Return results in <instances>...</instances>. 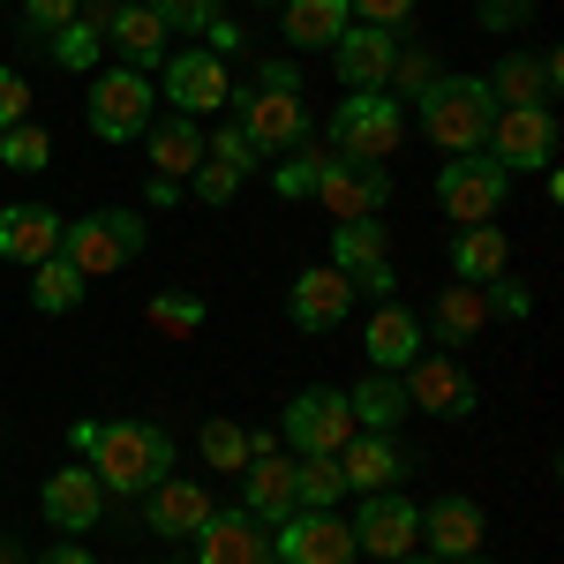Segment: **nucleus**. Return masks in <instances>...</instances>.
I'll list each match as a JSON object with an SVG mask.
<instances>
[{
    "instance_id": "f257e3e1",
    "label": "nucleus",
    "mask_w": 564,
    "mask_h": 564,
    "mask_svg": "<svg viewBox=\"0 0 564 564\" xmlns=\"http://www.w3.org/2000/svg\"><path fill=\"white\" fill-rule=\"evenodd\" d=\"M90 475L106 497H143L151 481L174 475V436L159 430V422H98L90 436Z\"/></svg>"
},
{
    "instance_id": "f03ea898",
    "label": "nucleus",
    "mask_w": 564,
    "mask_h": 564,
    "mask_svg": "<svg viewBox=\"0 0 564 564\" xmlns=\"http://www.w3.org/2000/svg\"><path fill=\"white\" fill-rule=\"evenodd\" d=\"M414 106H422V135H430L444 159L481 151V143H489V121H497V98H489L481 76H436Z\"/></svg>"
},
{
    "instance_id": "7ed1b4c3",
    "label": "nucleus",
    "mask_w": 564,
    "mask_h": 564,
    "mask_svg": "<svg viewBox=\"0 0 564 564\" xmlns=\"http://www.w3.org/2000/svg\"><path fill=\"white\" fill-rule=\"evenodd\" d=\"M143 241H151V218L129 212V204H106V212L76 218V226H61V257L76 263L84 279H106V271H129L143 257Z\"/></svg>"
},
{
    "instance_id": "20e7f679",
    "label": "nucleus",
    "mask_w": 564,
    "mask_h": 564,
    "mask_svg": "<svg viewBox=\"0 0 564 564\" xmlns=\"http://www.w3.org/2000/svg\"><path fill=\"white\" fill-rule=\"evenodd\" d=\"M399 135H406V113H399L391 90H347V106L332 113V159L384 166L391 151H399Z\"/></svg>"
},
{
    "instance_id": "39448f33",
    "label": "nucleus",
    "mask_w": 564,
    "mask_h": 564,
    "mask_svg": "<svg viewBox=\"0 0 564 564\" xmlns=\"http://www.w3.org/2000/svg\"><path fill=\"white\" fill-rule=\"evenodd\" d=\"M84 113H90V135L98 143H135V135L159 121V90H151V76H135V68H98Z\"/></svg>"
},
{
    "instance_id": "423d86ee",
    "label": "nucleus",
    "mask_w": 564,
    "mask_h": 564,
    "mask_svg": "<svg viewBox=\"0 0 564 564\" xmlns=\"http://www.w3.org/2000/svg\"><path fill=\"white\" fill-rule=\"evenodd\" d=\"M505 196H512V174H505L489 151H467V159L436 166V204H444L452 226H489Z\"/></svg>"
},
{
    "instance_id": "0eeeda50",
    "label": "nucleus",
    "mask_w": 564,
    "mask_h": 564,
    "mask_svg": "<svg viewBox=\"0 0 564 564\" xmlns=\"http://www.w3.org/2000/svg\"><path fill=\"white\" fill-rule=\"evenodd\" d=\"M399 391H406V406H422V414H444V422H467L475 414V377L459 369V354H436L422 347L406 369H399Z\"/></svg>"
},
{
    "instance_id": "6e6552de",
    "label": "nucleus",
    "mask_w": 564,
    "mask_h": 564,
    "mask_svg": "<svg viewBox=\"0 0 564 564\" xmlns=\"http://www.w3.org/2000/svg\"><path fill=\"white\" fill-rule=\"evenodd\" d=\"M234 106V129L257 143V159H279V151H294V143H308V113L302 98H279V90H234L226 98Z\"/></svg>"
},
{
    "instance_id": "1a4fd4ad",
    "label": "nucleus",
    "mask_w": 564,
    "mask_h": 564,
    "mask_svg": "<svg viewBox=\"0 0 564 564\" xmlns=\"http://www.w3.org/2000/svg\"><path fill=\"white\" fill-rule=\"evenodd\" d=\"M354 550H369V557H414V542H422V505H406L399 489H377V497H361V512H354Z\"/></svg>"
},
{
    "instance_id": "9d476101",
    "label": "nucleus",
    "mask_w": 564,
    "mask_h": 564,
    "mask_svg": "<svg viewBox=\"0 0 564 564\" xmlns=\"http://www.w3.org/2000/svg\"><path fill=\"white\" fill-rule=\"evenodd\" d=\"M481 151H489L505 174H512V166H550V151H557V113H550V106H497Z\"/></svg>"
},
{
    "instance_id": "9b49d317",
    "label": "nucleus",
    "mask_w": 564,
    "mask_h": 564,
    "mask_svg": "<svg viewBox=\"0 0 564 564\" xmlns=\"http://www.w3.org/2000/svg\"><path fill=\"white\" fill-rule=\"evenodd\" d=\"M196 564H279L271 527L241 505H212V520L196 527Z\"/></svg>"
},
{
    "instance_id": "f8f14e48",
    "label": "nucleus",
    "mask_w": 564,
    "mask_h": 564,
    "mask_svg": "<svg viewBox=\"0 0 564 564\" xmlns=\"http://www.w3.org/2000/svg\"><path fill=\"white\" fill-rule=\"evenodd\" d=\"M316 204L332 218H377L391 204V174L384 166H369V159H324V174H316Z\"/></svg>"
},
{
    "instance_id": "ddd939ff",
    "label": "nucleus",
    "mask_w": 564,
    "mask_h": 564,
    "mask_svg": "<svg viewBox=\"0 0 564 564\" xmlns=\"http://www.w3.org/2000/svg\"><path fill=\"white\" fill-rule=\"evenodd\" d=\"M279 430H286V444H294L302 459H316V452L332 459V452H339V444L354 436L347 391H324V384H316V391H302V399L286 406V422H279Z\"/></svg>"
},
{
    "instance_id": "4468645a",
    "label": "nucleus",
    "mask_w": 564,
    "mask_h": 564,
    "mask_svg": "<svg viewBox=\"0 0 564 564\" xmlns=\"http://www.w3.org/2000/svg\"><path fill=\"white\" fill-rule=\"evenodd\" d=\"M271 550H279V564H354L361 557L354 550V527L339 512H294V520H279Z\"/></svg>"
},
{
    "instance_id": "2eb2a0df",
    "label": "nucleus",
    "mask_w": 564,
    "mask_h": 564,
    "mask_svg": "<svg viewBox=\"0 0 564 564\" xmlns=\"http://www.w3.org/2000/svg\"><path fill=\"white\" fill-rule=\"evenodd\" d=\"M234 98V84H226V61H212L204 45H188V53H166V106L174 113H188V121H204V113H218Z\"/></svg>"
},
{
    "instance_id": "dca6fc26",
    "label": "nucleus",
    "mask_w": 564,
    "mask_h": 564,
    "mask_svg": "<svg viewBox=\"0 0 564 564\" xmlns=\"http://www.w3.org/2000/svg\"><path fill=\"white\" fill-rule=\"evenodd\" d=\"M204 520H212V489L196 475H166V481L143 489V527H151L159 542H188Z\"/></svg>"
},
{
    "instance_id": "f3484780",
    "label": "nucleus",
    "mask_w": 564,
    "mask_h": 564,
    "mask_svg": "<svg viewBox=\"0 0 564 564\" xmlns=\"http://www.w3.org/2000/svg\"><path fill=\"white\" fill-rule=\"evenodd\" d=\"M354 308V279L347 271H332V263H316L302 271L294 286H286V316H294V332H339Z\"/></svg>"
},
{
    "instance_id": "a211bd4d",
    "label": "nucleus",
    "mask_w": 564,
    "mask_h": 564,
    "mask_svg": "<svg viewBox=\"0 0 564 564\" xmlns=\"http://www.w3.org/2000/svg\"><path fill=\"white\" fill-rule=\"evenodd\" d=\"M332 61H339V84L347 90H384L391 61H399V31H377V23H347L332 39Z\"/></svg>"
},
{
    "instance_id": "6ab92c4d",
    "label": "nucleus",
    "mask_w": 564,
    "mask_h": 564,
    "mask_svg": "<svg viewBox=\"0 0 564 564\" xmlns=\"http://www.w3.org/2000/svg\"><path fill=\"white\" fill-rule=\"evenodd\" d=\"M332 459H339L347 489H361V497H377V489H399V481H406V452H399L391 436H377V430H354Z\"/></svg>"
},
{
    "instance_id": "aec40b11",
    "label": "nucleus",
    "mask_w": 564,
    "mask_h": 564,
    "mask_svg": "<svg viewBox=\"0 0 564 564\" xmlns=\"http://www.w3.org/2000/svg\"><path fill=\"white\" fill-rule=\"evenodd\" d=\"M430 347L422 339V316L399 302H377V316H369V332H361V354H369V369H384V377H399L414 354Z\"/></svg>"
},
{
    "instance_id": "412c9836",
    "label": "nucleus",
    "mask_w": 564,
    "mask_h": 564,
    "mask_svg": "<svg viewBox=\"0 0 564 564\" xmlns=\"http://www.w3.org/2000/svg\"><path fill=\"white\" fill-rule=\"evenodd\" d=\"M564 61L557 53H505L497 61V76H481L497 106H550V90H557Z\"/></svg>"
},
{
    "instance_id": "4be33fe9",
    "label": "nucleus",
    "mask_w": 564,
    "mask_h": 564,
    "mask_svg": "<svg viewBox=\"0 0 564 564\" xmlns=\"http://www.w3.org/2000/svg\"><path fill=\"white\" fill-rule=\"evenodd\" d=\"M61 226H68V218H53L45 204H8V212H0V257L23 263V271L45 263V257H61Z\"/></svg>"
},
{
    "instance_id": "5701e85b",
    "label": "nucleus",
    "mask_w": 564,
    "mask_h": 564,
    "mask_svg": "<svg viewBox=\"0 0 564 564\" xmlns=\"http://www.w3.org/2000/svg\"><path fill=\"white\" fill-rule=\"evenodd\" d=\"M45 527H61V534H84V527H98V512H106V489H98V475L90 467H61V475L45 481Z\"/></svg>"
},
{
    "instance_id": "b1692460",
    "label": "nucleus",
    "mask_w": 564,
    "mask_h": 564,
    "mask_svg": "<svg viewBox=\"0 0 564 564\" xmlns=\"http://www.w3.org/2000/svg\"><path fill=\"white\" fill-rule=\"evenodd\" d=\"M166 23L143 8V0H121V15H113V31H106V45L121 53V68H135V76H151V68H166Z\"/></svg>"
},
{
    "instance_id": "393cba45",
    "label": "nucleus",
    "mask_w": 564,
    "mask_h": 564,
    "mask_svg": "<svg viewBox=\"0 0 564 564\" xmlns=\"http://www.w3.org/2000/svg\"><path fill=\"white\" fill-rule=\"evenodd\" d=\"M422 542H430L444 564L475 557L481 550V505L475 497H444V505H430V512H422Z\"/></svg>"
},
{
    "instance_id": "a878e982",
    "label": "nucleus",
    "mask_w": 564,
    "mask_h": 564,
    "mask_svg": "<svg viewBox=\"0 0 564 564\" xmlns=\"http://www.w3.org/2000/svg\"><path fill=\"white\" fill-rule=\"evenodd\" d=\"M241 512H257L263 527H279V520L302 512V497H294V467H279V452L241 467Z\"/></svg>"
},
{
    "instance_id": "bb28decb",
    "label": "nucleus",
    "mask_w": 564,
    "mask_h": 564,
    "mask_svg": "<svg viewBox=\"0 0 564 564\" xmlns=\"http://www.w3.org/2000/svg\"><path fill=\"white\" fill-rule=\"evenodd\" d=\"M512 271V241L497 234V226H459L452 234V279L459 286H489V279H505Z\"/></svg>"
},
{
    "instance_id": "cd10ccee",
    "label": "nucleus",
    "mask_w": 564,
    "mask_h": 564,
    "mask_svg": "<svg viewBox=\"0 0 564 564\" xmlns=\"http://www.w3.org/2000/svg\"><path fill=\"white\" fill-rule=\"evenodd\" d=\"M143 135H151V166H159L166 181H188L196 166H204V129H196L188 113H166V121H151Z\"/></svg>"
},
{
    "instance_id": "c85d7f7f",
    "label": "nucleus",
    "mask_w": 564,
    "mask_h": 564,
    "mask_svg": "<svg viewBox=\"0 0 564 564\" xmlns=\"http://www.w3.org/2000/svg\"><path fill=\"white\" fill-rule=\"evenodd\" d=\"M347 414H354V430L391 436V430H399V414H406V391H399V377L369 369V377H361V384L347 391Z\"/></svg>"
},
{
    "instance_id": "c756f323",
    "label": "nucleus",
    "mask_w": 564,
    "mask_h": 564,
    "mask_svg": "<svg viewBox=\"0 0 564 564\" xmlns=\"http://www.w3.org/2000/svg\"><path fill=\"white\" fill-rule=\"evenodd\" d=\"M279 23H286V45H332L354 23L347 0H279Z\"/></svg>"
},
{
    "instance_id": "7c9ffc66",
    "label": "nucleus",
    "mask_w": 564,
    "mask_h": 564,
    "mask_svg": "<svg viewBox=\"0 0 564 564\" xmlns=\"http://www.w3.org/2000/svg\"><path fill=\"white\" fill-rule=\"evenodd\" d=\"M436 347H467V339H475L481 324H489V302H481V286H459V279H452V286H444V294H436Z\"/></svg>"
},
{
    "instance_id": "2f4dec72",
    "label": "nucleus",
    "mask_w": 564,
    "mask_h": 564,
    "mask_svg": "<svg viewBox=\"0 0 564 564\" xmlns=\"http://www.w3.org/2000/svg\"><path fill=\"white\" fill-rule=\"evenodd\" d=\"M84 271L68 257H45V263H31V308L39 316H68V308H84Z\"/></svg>"
},
{
    "instance_id": "473e14b6",
    "label": "nucleus",
    "mask_w": 564,
    "mask_h": 564,
    "mask_svg": "<svg viewBox=\"0 0 564 564\" xmlns=\"http://www.w3.org/2000/svg\"><path fill=\"white\" fill-rule=\"evenodd\" d=\"M384 226L377 218H339L332 226V271H347V279H361L369 263H384Z\"/></svg>"
},
{
    "instance_id": "72a5a7b5",
    "label": "nucleus",
    "mask_w": 564,
    "mask_h": 564,
    "mask_svg": "<svg viewBox=\"0 0 564 564\" xmlns=\"http://www.w3.org/2000/svg\"><path fill=\"white\" fill-rule=\"evenodd\" d=\"M53 166V135L39 121H15V129H0V174H45Z\"/></svg>"
},
{
    "instance_id": "f704fd0d",
    "label": "nucleus",
    "mask_w": 564,
    "mask_h": 564,
    "mask_svg": "<svg viewBox=\"0 0 564 564\" xmlns=\"http://www.w3.org/2000/svg\"><path fill=\"white\" fill-rule=\"evenodd\" d=\"M324 159H332V151H308V143L279 151V159H271V188H279L286 204H308V196H316V174H324Z\"/></svg>"
},
{
    "instance_id": "c9c22d12",
    "label": "nucleus",
    "mask_w": 564,
    "mask_h": 564,
    "mask_svg": "<svg viewBox=\"0 0 564 564\" xmlns=\"http://www.w3.org/2000/svg\"><path fill=\"white\" fill-rule=\"evenodd\" d=\"M339 489H347V475H339V459H302L294 467V497H302V512H339Z\"/></svg>"
},
{
    "instance_id": "e433bc0d",
    "label": "nucleus",
    "mask_w": 564,
    "mask_h": 564,
    "mask_svg": "<svg viewBox=\"0 0 564 564\" xmlns=\"http://www.w3.org/2000/svg\"><path fill=\"white\" fill-rule=\"evenodd\" d=\"M98 53H106V31L84 23V15H76L68 31H53V61H61L68 76H90V68H98Z\"/></svg>"
},
{
    "instance_id": "4c0bfd02",
    "label": "nucleus",
    "mask_w": 564,
    "mask_h": 564,
    "mask_svg": "<svg viewBox=\"0 0 564 564\" xmlns=\"http://www.w3.org/2000/svg\"><path fill=\"white\" fill-rule=\"evenodd\" d=\"M151 324H159L166 339H196V332H204V294H181V286L151 294Z\"/></svg>"
},
{
    "instance_id": "58836bf2",
    "label": "nucleus",
    "mask_w": 564,
    "mask_h": 564,
    "mask_svg": "<svg viewBox=\"0 0 564 564\" xmlns=\"http://www.w3.org/2000/svg\"><path fill=\"white\" fill-rule=\"evenodd\" d=\"M391 98H399V106H414V98H422V90L436 84V53L430 45H399V61H391Z\"/></svg>"
},
{
    "instance_id": "ea45409f",
    "label": "nucleus",
    "mask_w": 564,
    "mask_h": 564,
    "mask_svg": "<svg viewBox=\"0 0 564 564\" xmlns=\"http://www.w3.org/2000/svg\"><path fill=\"white\" fill-rule=\"evenodd\" d=\"M204 459L218 475H241L249 467V430L241 422H204Z\"/></svg>"
},
{
    "instance_id": "a19ab883",
    "label": "nucleus",
    "mask_w": 564,
    "mask_h": 564,
    "mask_svg": "<svg viewBox=\"0 0 564 564\" xmlns=\"http://www.w3.org/2000/svg\"><path fill=\"white\" fill-rule=\"evenodd\" d=\"M204 159H218L226 174H241V181H249V174H257V166H263V159H257V143H249V135L234 129V121H218V135H212V143H204Z\"/></svg>"
},
{
    "instance_id": "79ce46f5",
    "label": "nucleus",
    "mask_w": 564,
    "mask_h": 564,
    "mask_svg": "<svg viewBox=\"0 0 564 564\" xmlns=\"http://www.w3.org/2000/svg\"><path fill=\"white\" fill-rule=\"evenodd\" d=\"M143 8H151L166 31H196V39H204V23L218 15V0H143Z\"/></svg>"
},
{
    "instance_id": "37998d69",
    "label": "nucleus",
    "mask_w": 564,
    "mask_h": 564,
    "mask_svg": "<svg viewBox=\"0 0 564 564\" xmlns=\"http://www.w3.org/2000/svg\"><path fill=\"white\" fill-rule=\"evenodd\" d=\"M76 23V0H23V31L31 39H53V31H68Z\"/></svg>"
},
{
    "instance_id": "c03bdc74",
    "label": "nucleus",
    "mask_w": 564,
    "mask_h": 564,
    "mask_svg": "<svg viewBox=\"0 0 564 564\" xmlns=\"http://www.w3.org/2000/svg\"><path fill=\"white\" fill-rule=\"evenodd\" d=\"M188 188H196V196H204V204H234V196H241V174H226V166H218V159H204V166H196V174H188Z\"/></svg>"
},
{
    "instance_id": "a18cd8bd",
    "label": "nucleus",
    "mask_w": 564,
    "mask_h": 564,
    "mask_svg": "<svg viewBox=\"0 0 564 564\" xmlns=\"http://www.w3.org/2000/svg\"><path fill=\"white\" fill-rule=\"evenodd\" d=\"M481 302H489V316H512V324H520L527 308H534V294L512 286V279H489V286H481Z\"/></svg>"
},
{
    "instance_id": "49530a36",
    "label": "nucleus",
    "mask_w": 564,
    "mask_h": 564,
    "mask_svg": "<svg viewBox=\"0 0 564 564\" xmlns=\"http://www.w3.org/2000/svg\"><path fill=\"white\" fill-rule=\"evenodd\" d=\"M15 121H31V84L15 68H0V129H15Z\"/></svg>"
},
{
    "instance_id": "de8ad7c7",
    "label": "nucleus",
    "mask_w": 564,
    "mask_h": 564,
    "mask_svg": "<svg viewBox=\"0 0 564 564\" xmlns=\"http://www.w3.org/2000/svg\"><path fill=\"white\" fill-rule=\"evenodd\" d=\"M354 23H377V31H399L406 15H414V0H347Z\"/></svg>"
},
{
    "instance_id": "09e8293b",
    "label": "nucleus",
    "mask_w": 564,
    "mask_h": 564,
    "mask_svg": "<svg viewBox=\"0 0 564 564\" xmlns=\"http://www.w3.org/2000/svg\"><path fill=\"white\" fill-rule=\"evenodd\" d=\"M257 90H279V98H302V68L271 53V61H263V68H257Z\"/></svg>"
},
{
    "instance_id": "8fccbe9b",
    "label": "nucleus",
    "mask_w": 564,
    "mask_h": 564,
    "mask_svg": "<svg viewBox=\"0 0 564 564\" xmlns=\"http://www.w3.org/2000/svg\"><path fill=\"white\" fill-rule=\"evenodd\" d=\"M204 53H212V61H234V53H241V23H234V15H212V23H204Z\"/></svg>"
},
{
    "instance_id": "3c124183",
    "label": "nucleus",
    "mask_w": 564,
    "mask_h": 564,
    "mask_svg": "<svg viewBox=\"0 0 564 564\" xmlns=\"http://www.w3.org/2000/svg\"><path fill=\"white\" fill-rule=\"evenodd\" d=\"M354 294H369V302H399V279H391V263H369V271L354 279Z\"/></svg>"
},
{
    "instance_id": "603ef678",
    "label": "nucleus",
    "mask_w": 564,
    "mask_h": 564,
    "mask_svg": "<svg viewBox=\"0 0 564 564\" xmlns=\"http://www.w3.org/2000/svg\"><path fill=\"white\" fill-rule=\"evenodd\" d=\"M520 15H527V8H512V0H481V8H475L481 31H520Z\"/></svg>"
},
{
    "instance_id": "864d4df0",
    "label": "nucleus",
    "mask_w": 564,
    "mask_h": 564,
    "mask_svg": "<svg viewBox=\"0 0 564 564\" xmlns=\"http://www.w3.org/2000/svg\"><path fill=\"white\" fill-rule=\"evenodd\" d=\"M143 204H151V212H166V204H181V181L151 174V188H143Z\"/></svg>"
},
{
    "instance_id": "5fc2aeb1",
    "label": "nucleus",
    "mask_w": 564,
    "mask_h": 564,
    "mask_svg": "<svg viewBox=\"0 0 564 564\" xmlns=\"http://www.w3.org/2000/svg\"><path fill=\"white\" fill-rule=\"evenodd\" d=\"M39 564H98V557H90V550H76V542H61V550H45Z\"/></svg>"
},
{
    "instance_id": "6e6d98bb",
    "label": "nucleus",
    "mask_w": 564,
    "mask_h": 564,
    "mask_svg": "<svg viewBox=\"0 0 564 564\" xmlns=\"http://www.w3.org/2000/svg\"><path fill=\"white\" fill-rule=\"evenodd\" d=\"M391 564H444V557H391Z\"/></svg>"
},
{
    "instance_id": "4d7b16f0",
    "label": "nucleus",
    "mask_w": 564,
    "mask_h": 564,
    "mask_svg": "<svg viewBox=\"0 0 564 564\" xmlns=\"http://www.w3.org/2000/svg\"><path fill=\"white\" fill-rule=\"evenodd\" d=\"M0 564H15V550H8V542H0Z\"/></svg>"
},
{
    "instance_id": "13d9d810",
    "label": "nucleus",
    "mask_w": 564,
    "mask_h": 564,
    "mask_svg": "<svg viewBox=\"0 0 564 564\" xmlns=\"http://www.w3.org/2000/svg\"><path fill=\"white\" fill-rule=\"evenodd\" d=\"M459 564H489V557H459Z\"/></svg>"
},
{
    "instance_id": "bf43d9fd",
    "label": "nucleus",
    "mask_w": 564,
    "mask_h": 564,
    "mask_svg": "<svg viewBox=\"0 0 564 564\" xmlns=\"http://www.w3.org/2000/svg\"><path fill=\"white\" fill-rule=\"evenodd\" d=\"M512 8H527V0H512Z\"/></svg>"
}]
</instances>
